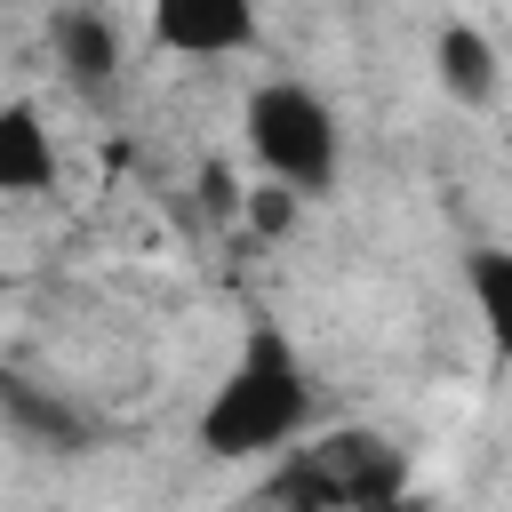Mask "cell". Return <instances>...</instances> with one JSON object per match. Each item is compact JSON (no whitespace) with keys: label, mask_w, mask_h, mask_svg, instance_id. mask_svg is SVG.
Listing matches in <instances>:
<instances>
[{"label":"cell","mask_w":512,"mask_h":512,"mask_svg":"<svg viewBox=\"0 0 512 512\" xmlns=\"http://www.w3.org/2000/svg\"><path fill=\"white\" fill-rule=\"evenodd\" d=\"M304 424H312V376H304L296 344H288L280 328H248L240 352H232V368H224L216 392L200 400L192 440H200V456H216V464H256V456L288 448Z\"/></svg>","instance_id":"obj_1"},{"label":"cell","mask_w":512,"mask_h":512,"mask_svg":"<svg viewBox=\"0 0 512 512\" xmlns=\"http://www.w3.org/2000/svg\"><path fill=\"white\" fill-rule=\"evenodd\" d=\"M240 136H248L264 184H280L296 200H328L344 184V120L304 80H256L240 104Z\"/></svg>","instance_id":"obj_2"},{"label":"cell","mask_w":512,"mask_h":512,"mask_svg":"<svg viewBox=\"0 0 512 512\" xmlns=\"http://www.w3.org/2000/svg\"><path fill=\"white\" fill-rule=\"evenodd\" d=\"M144 8H152V40L168 56L216 64V56L256 48V0H144Z\"/></svg>","instance_id":"obj_3"},{"label":"cell","mask_w":512,"mask_h":512,"mask_svg":"<svg viewBox=\"0 0 512 512\" xmlns=\"http://www.w3.org/2000/svg\"><path fill=\"white\" fill-rule=\"evenodd\" d=\"M48 48H56L64 80H72L80 96H104V88L120 80V24H112L96 0H64V8L48 16Z\"/></svg>","instance_id":"obj_4"},{"label":"cell","mask_w":512,"mask_h":512,"mask_svg":"<svg viewBox=\"0 0 512 512\" xmlns=\"http://www.w3.org/2000/svg\"><path fill=\"white\" fill-rule=\"evenodd\" d=\"M432 80H440V96H448V104L488 112V104L504 96V48H496L480 24L448 16V24L432 32Z\"/></svg>","instance_id":"obj_5"},{"label":"cell","mask_w":512,"mask_h":512,"mask_svg":"<svg viewBox=\"0 0 512 512\" xmlns=\"http://www.w3.org/2000/svg\"><path fill=\"white\" fill-rule=\"evenodd\" d=\"M56 184V136L32 104H0V200H32Z\"/></svg>","instance_id":"obj_6"},{"label":"cell","mask_w":512,"mask_h":512,"mask_svg":"<svg viewBox=\"0 0 512 512\" xmlns=\"http://www.w3.org/2000/svg\"><path fill=\"white\" fill-rule=\"evenodd\" d=\"M0 416H8V424H16L24 440H40L48 456H72V448L88 440V424H80V416H72L64 400L32 392V384H24V376H8V368H0Z\"/></svg>","instance_id":"obj_7"},{"label":"cell","mask_w":512,"mask_h":512,"mask_svg":"<svg viewBox=\"0 0 512 512\" xmlns=\"http://www.w3.org/2000/svg\"><path fill=\"white\" fill-rule=\"evenodd\" d=\"M464 280H472V304H480L488 344H512V256L504 248H472L464 256Z\"/></svg>","instance_id":"obj_8"},{"label":"cell","mask_w":512,"mask_h":512,"mask_svg":"<svg viewBox=\"0 0 512 512\" xmlns=\"http://www.w3.org/2000/svg\"><path fill=\"white\" fill-rule=\"evenodd\" d=\"M240 216H248L256 232H288V224H296V192L264 184V192H248V200H240Z\"/></svg>","instance_id":"obj_9"},{"label":"cell","mask_w":512,"mask_h":512,"mask_svg":"<svg viewBox=\"0 0 512 512\" xmlns=\"http://www.w3.org/2000/svg\"><path fill=\"white\" fill-rule=\"evenodd\" d=\"M208 208H216V216H232V208H240V192H232V176H224V168H208Z\"/></svg>","instance_id":"obj_10"},{"label":"cell","mask_w":512,"mask_h":512,"mask_svg":"<svg viewBox=\"0 0 512 512\" xmlns=\"http://www.w3.org/2000/svg\"><path fill=\"white\" fill-rule=\"evenodd\" d=\"M0 336H8V280H0Z\"/></svg>","instance_id":"obj_11"}]
</instances>
